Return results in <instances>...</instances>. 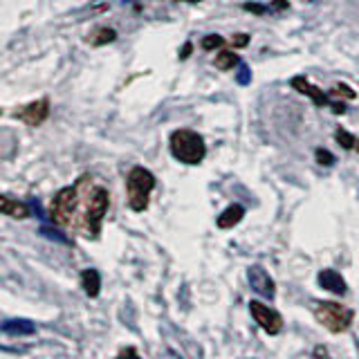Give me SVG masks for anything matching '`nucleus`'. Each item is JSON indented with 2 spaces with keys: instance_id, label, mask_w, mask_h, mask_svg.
<instances>
[{
  "instance_id": "nucleus-1",
  "label": "nucleus",
  "mask_w": 359,
  "mask_h": 359,
  "mask_svg": "<svg viewBox=\"0 0 359 359\" xmlns=\"http://www.w3.org/2000/svg\"><path fill=\"white\" fill-rule=\"evenodd\" d=\"M168 149H171V155L177 162L182 164H200L207 155V144L200 137L196 130L189 128H180L171 133V140H168Z\"/></svg>"
},
{
  "instance_id": "nucleus-2",
  "label": "nucleus",
  "mask_w": 359,
  "mask_h": 359,
  "mask_svg": "<svg viewBox=\"0 0 359 359\" xmlns=\"http://www.w3.org/2000/svg\"><path fill=\"white\" fill-rule=\"evenodd\" d=\"M312 312H314V319L332 334L346 332L355 321V310L348 306H341V303H334V301H317Z\"/></svg>"
},
{
  "instance_id": "nucleus-3",
  "label": "nucleus",
  "mask_w": 359,
  "mask_h": 359,
  "mask_svg": "<svg viewBox=\"0 0 359 359\" xmlns=\"http://www.w3.org/2000/svg\"><path fill=\"white\" fill-rule=\"evenodd\" d=\"M155 189V175L144 166H135L130 168V173L126 177V198H128V207L133 211H146L151 200V191Z\"/></svg>"
},
{
  "instance_id": "nucleus-4",
  "label": "nucleus",
  "mask_w": 359,
  "mask_h": 359,
  "mask_svg": "<svg viewBox=\"0 0 359 359\" xmlns=\"http://www.w3.org/2000/svg\"><path fill=\"white\" fill-rule=\"evenodd\" d=\"M108 209H110V194L104 187H95L88 196L83 218H81V229L88 238H97L99 236L101 222H104Z\"/></svg>"
},
{
  "instance_id": "nucleus-5",
  "label": "nucleus",
  "mask_w": 359,
  "mask_h": 359,
  "mask_svg": "<svg viewBox=\"0 0 359 359\" xmlns=\"http://www.w3.org/2000/svg\"><path fill=\"white\" fill-rule=\"evenodd\" d=\"M79 202H81V198H79V187H63L59 194L52 198V205H50L52 220L63 229L72 227Z\"/></svg>"
},
{
  "instance_id": "nucleus-6",
  "label": "nucleus",
  "mask_w": 359,
  "mask_h": 359,
  "mask_svg": "<svg viewBox=\"0 0 359 359\" xmlns=\"http://www.w3.org/2000/svg\"><path fill=\"white\" fill-rule=\"evenodd\" d=\"M250 312L254 321L261 325V330L267 332V334H280L283 330V317H280V312L274 310L272 306H267L263 301H250Z\"/></svg>"
},
{
  "instance_id": "nucleus-7",
  "label": "nucleus",
  "mask_w": 359,
  "mask_h": 359,
  "mask_svg": "<svg viewBox=\"0 0 359 359\" xmlns=\"http://www.w3.org/2000/svg\"><path fill=\"white\" fill-rule=\"evenodd\" d=\"M247 280H250L252 290L258 292L261 297H265V299H274V297H276L274 278L265 272V267H261V265H252L250 269H247Z\"/></svg>"
},
{
  "instance_id": "nucleus-8",
  "label": "nucleus",
  "mask_w": 359,
  "mask_h": 359,
  "mask_svg": "<svg viewBox=\"0 0 359 359\" xmlns=\"http://www.w3.org/2000/svg\"><path fill=\"white\" fill-rule=\"evenodd\" d=\"M48 115H50V99L48 97L32 101V104H27L25 108H20L16 112V117L22 123H27V126H41V123L48 119Z\"/></svg>"
},
{
  "instance_id": "nucleus-9",
  "label": "nucleus",
  "mask_w": 359,
  "mask_h": 359,
  "mask_svg": "<svg viewBox=\"0 0 359 359\" xmlns=\"http://www.w3.org/2000/svg\"><path fill=\"white\" fill-rule=\"evenodd\" d=\"M292 88L299 90V93H303V95H308L317 106H332L334 112H344V110H346V108L334 106L332 101H330V95H325L323 90L314 88V86L308 81V79H303V76H294V79H292Z\"/></svg>"
},
{
  "instance_id": "nucleus-10",
  "label": "nucleus",
  "mask_w": 359,
  "mask_h": 359,
  "mask_svg": "<svg viewBox=\"0 0 359 359\" xmlns=\"http://www.w3.org/2000/svg\"><path fill=\"white\" fill-rule=\"evenodd\" d=\"M317 280H319V285L323 290L332 292V294H337V297H344L346 292H348V285H346L344 276L339 272H334V269H321Z\"/></svg>"
},
{
  "instance_id": "nucleus-11",
  "label": "nucleus",
  "mask_w": 359,
  "mask_h": 359,
  "mask_svg": "<svg viewBox=\"0 0 359 359\" xmlns=\"http://www.w3.org/2000/svg\"><path fill=\"white\" fill-rule=\"evenodd\" d=\"M245 218V207L243 205H229L227 209H224L220 216H218V227L220 229H231V227H236L241 220Z\"/></svg>"
},
{
  "instance_id": "nucleus-12",
  "label": "nucleus",
  "mask_w": 359,
  "mask_h": 359,
  "mask_svg": "<svg viewBox=\"0 0 359 359\" xmlns=\"http://www.w3.org/2000/svg\"><path fill=\"white\" fill-rule=\"evenodd\" d=\"M0 211L5 213L9 218H27L29 216V207L25 202H18V200H11L9 196H3L0 198Z\"/></svg>"
},
{
  "instance_id": "nucleus-13",
  "label": "nucleus",
  "mask_w": 359,
  "mask_h": 359,
  "mask_svg": "<svg viewBox=\"0 0 359 359\" xmlns=\"http://www.w3.org/2000/svg\"><path fill=\"white\" fill-rule=\"evenodd\" d=\"M81 287H83V292L90 299L99 297V292H101V276H99L97 269H93V267L83 269V272H81Z\"/></svg>"
},
{
  "instance_id": "nucleus-14",
  "label": "nucleus",
  "mask_w": 359,
  "mask_h": 359,
  "mask_svg": "<svg viewBox=\"0 0 359 359\" xmlns=\"http://www.w3.org/2000/svg\"><path fill=\"white\" fill-rule=\"evenodd\" d=\"M34 330H36V325L27 319H9L3 323V332L14 334V337L16 334H34Z\"/></svg>"
},
{
  "instance_id": "nucleus-15",
  "label": "nucleus",
  "mask_w": 359,
  "mask_h": 359,
  "mask_svg": "<svg viewBox=\"0 0 359 359\" xmlns=\"http://www.w3.org/2000/svg\"><path fill=\"white\" fill-rule=\"evenodd\" d=\"M117 39V34L115 29H110V27H99L93 36H88V43L90 45H95V48H101V45H106V43H112Z\"/></svg>"
},
{
  "instance_id": "nucleus-16",
  "label": "nucleus",
  "mask_w": 359,
  "mask_h": 359,
  "mask_svg": "<svg viewBox=\"0 0 359 359\" xmlns=\"http://www.w3.org/2000/svg\"><path fill=\"white\" fill-rule=\"evenodd\" d=\"M233 65H241V59L231 50H222L216 56V67H218V70H231Z\"/></svg>"
},
{
  "instance_id": "nucleus-17",
  "label": "nucleus",
  "mask_w": 359,
  "mask_h": 359,
  "mask_svg": "<svg viewBox=\"0 0 359 359\" xmlns=\"http://www.w3.org/2000/svg\"><path fill=\"white\" fill-rule=\"evenodd\" d=\"M200 48H202V50H207V52L218 50V48H224V39H222V36H218V34H207V36L202 39Z\"/></svg>"
},
{
  "instance_id": "nucleus-18",
  "label": "nucleus",
  "mask_w": 359,
  "mask_h": 359,
  "mask_svg": "<svg viewBox=\"0 0 359 359\" xmlns=\"http://www.w3.org/2000/svg\"><path fill=\"white\" fill-rule=\"evenodd\" d=\"M337 142H339V146H344V149H348V151L359 149V142L348 130H344V128L337 130Z\"/></svg>"
},
{
  "instance_id": "nucleus-19",
  "label": "nucleus",
  "mask_w": 359,
  "mask_h": 359,
  "mask_svg": "<svg viewBox=\"0 0 359 359\" xmlns=\"http://www.w3.org/2000/svg\"><path fill=\"white\" fill-rule=\"evenodd\" d=\"M236 79H238V83L241 86H247V83H252V70L247 67L245 63L238 65V72H236Z\"/></svg>"
},
{
  "instance_id": "nucleus-20",
  "label": "nucleus",
  "mask_w": 359,
  "mask_h": 359,
  "mask_svg": "<svg viewBox=\"0 0 359 359\" xmlns=\"http://www.w3.org/2000/svg\"><path fill=\"white\" fill-rule=\"evenodd\" d=\"M317 162L323 164V166H332L334 164V157L330 151H323V149H317Z\"/></svg>"
},
{
  "instance_id": "nucleus-21",
  "label": "nucleus",
  "mask_w": 359,
  "mask_h": 359,
  "mask_svg": "<svg viewBox=\"0 0 359 359\" xmlns=\"http://www.w3.org/2000/svg\"><path fill=\"white\" fill-rule=\"evenodd\" d=\"M330 95H332V97H341V95H344V97H348V99H353V97H355L353 90H351V88H346L344 83H341V86H337Z\"/></svg>"
},
{
  "instance_id": "nucleus-22",
  "label": "nucleus",
  "mask_w": 359,
  "mask_h": 359,
  "mask_svg": "<svg viewBox=\"0 0 359 359\" xmlns=\"http://www.w3.org/2000/svg\"><path fill=\"white\" fill-rule=\"evenodd\" d=\"M312 359H334V357L328 353V348H325V346H317L312 351Z\"/></svg>"
},
{
  "instance_id": "nucleus-23",
  "label": "nucleus",
  "mask_w": 359,
  "mask_h": 359,
  "mask_svg": "<svg viewBox=\"0 0 359 359\" xmlns=\"http://www.w3.org/2000/svg\"><path fill=\"white\" fill-rule=\"evenodd\" d=\"M117 359H142V357L137 355V351H135L133 346H128V348H123V351L117 355Z\"/></svg>"
},
{
  "instance_id": "nucleus-24",
  "label": "nucleus",
  "mask_w": 359,
  "mask_h": 359,
  "mask_svg": "<svg viewBox=\"0 0 359 359\" xmlns=\"http://www.w3.org/2000/svg\"><path fill=\"white\" fill-rule=\"evenodd\" d=\"M247 11H254V14H265V11H269L272 7H265V5H256V3H247L245 5Z\"/></svg>"
},
{
  "instance_id": "nucleus-25",
  "label": "nucleus",
  "mask_w": 359,
  "mask_h": 359,
  "mask_svg": "<svg viewBox=\"0 0 359 359\" xmlns=\"http://www.w3.org/2000/svg\"><path fill=\"white\" fill-rule=\"evenodd\" d=\"M43 233L48 236V238H54V241H59V243H67V238H65V236H61L59 231H50L48 227H43Z\"/></svg>"
},
{
  "instance_id": "nucleus-26",
  "label": "nucleus",
  "mask_w": 359,
  "mask_h": 359,
  "mask_svg": "<svg viewBox=\"0 0 359 359\" xmlns=\"http://www.w3.org/2000/svg\"><path fill=\"white\" fill-rule=\"evenodd\" d=\"M247 41H250V36H245V34H241V36H236V39H233V45H236V48H245Z\"/></svg>"
},
{
  "instance_id": "nucleus-27",
  "label": "nucleus",
  "mask_w": 359,
  "mask_h": 359,
  "mask_svg": "<svg viewBox=\"0 0 359 359\" xmlns=\"http://www.w3.org/2000/svg\"><path fill=\"white\" fill-rule=\"evenodd\" d=\"M189 52H191V43H187V45H184V52H182V59H184V56H189Z\"/></svg>"
},
{
  "instance_id": "nucleus-28",
  "label": "nucleus",
  "mask_w": 359,
  "mask_h": 359,
  "mask_svg": "<svg viewBox=\"0 0 359 359\" xmlns=\"http://www.w3.org/2000/svg\"><path fill=\"white\" fill-rule=\"evenodd\" d=\"M175 3H180V0H175ZM182 3H200V0H182Z\"/></svg>"
}]
</instances>
